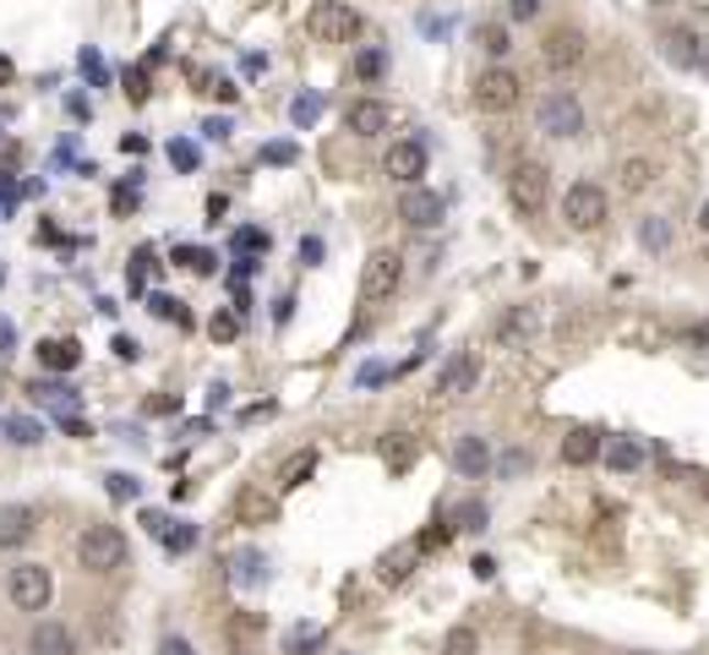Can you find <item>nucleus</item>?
Masks as SVG:
<instances>
[{"instance_id": "obj_27", "label": "nucleus", "mask_w": 709, "mask_h": 655, "mask_svg": "<svg viewBox=\"0 0 709 655\" xmlns=\"http://www.w3.org/2000/svg\"><path fill=\"white\" fill-rule=\"evenodd\" d=\"M442 655H480V634L475 629H447V640H442Z\"/></svg>"}, {"instance_id": "obj_14", "label": "nucleus", "mask_w": 709, "mask_h": 655, "mask_svg": "<svg viewBox=\"0 0 709 655\" xmlns=\"http://www.w3.org/2000/svg\"><path fill=\"white\" fill-rule=\"evenodd\" d=\"M453 470H458L464 481H480V476L491 470V448H486V437H475V432H469V437H458V443H453Z\"/></svg>"}, {"instance_id": "obj_37", "label": "nucleus", "mask_w": 709, "mask_h": 655, "mask_svg": "<svg viewBox=\"0 0 709 655\" xmlns=\"http://www.w3.org/2000/svg\"><path fill=\"white\" fill-rule=\"evenodd\" d=\"M164 546H169V552H191V546H197V530H191V524H175V530H164Z\"/></svg>"}, {"instance_id": "obj_57", "label": "nucleus", "mask_w": 709, "mask_h": 655, "mask_svg": "<svg viewBox=\"0 0 709 655\" xmlns=\"http://www.w3.org/2000/svg\"><path fill=\"white\" fill-rule=\"evenodd\" d=\"M11 77H16V66H11V60L0 55V82H11Z\"/></svg>"}, {"instance_id": "obj_24", "label": "nucleus", "mask_w": 709, "mask_h": 655, "mask_svg": "<svg viewBox=\"0 0 709 655\" xmlns=\"http://www.w3.org/2000/svg\"><path fill=\"white\" fill-rule=\"evenodd\" d=\"M666 55H672L677 66H699V38L677 27V33H666Z\"/></svg>"}, {"instance_id": "obj_44", "label": "nucleus", "mask_w": 709, "mask_h": 655, "mask_svg": "<svg viewBox=\"0 0 709 655\" xmlns=\"http://www.w3.org/2000/svg\"><path fill=\"white\" fill-rule=\"evenodd\" d=\"M524 470H530V454H524V448L502 454V476H524Z\"/></svg>"}, {"instance_id": "obj_26", "label": "nucleus", "mask_w": 709, "mask_h": 655, "mask_svg": "<svg viewBox=\"0 0 709 655\" xmlns=\"http://www.w3.org/2000/svg\"><path fill=\"white\" fill-rule=\"evenodd\" d=\"M33 399H49L60 415H71V410H77V393H71L66 382H33Z\"/></svg>"}, {"instance_id": "obj_53", "label": "nucleus", "mask_w": 709, "mask_h": 655, "mask_svg": "<svg viewBox=\"0 0 709 655\" xmlns=\"http://www.w3.org/2000/svg\"><path fill=\"white\" fill-rule=\"evenodd\" d=\"M16 159H22V148H16V143H0V164H5V169H16Z\"/></svg>"}, {"instance_id": "obj_7", "label": "nucleus", "mask_w": 709, "mask_h": 655, "mask_svg": "<svg viewBox=\"0 0 709 655\" xmlns=\"http://www.w3.org/2000/svg\"><path fill=\"white\" fill-rule=\"evenodd\" d=\"M405 285V257L399 252H372L361 263V301H394V290Z\"/></svg>"}, {"instance_id": "obj_3", "label": "nucleus", "mask_w": 709, "mask_h": 655, "mask_svg": "<svg viewBox=\"0 0 709 655\" xmlns=\"http://www.w3.org/2000/svg\"><path fill=\"white\" fill-rule=\"evenodd\" d=\"M519 99H524V77H519V71L486 66V71L475 77V110H480V115H508V110H519Z\"/></svg>"}, {"instance_id": "obj_11", "label": "nucleus", "mask_w": 709, "mask_h": 655, "mask_svg": "<svg viewBox=\"0 0 709 655\" xmlns=\"http://www.w3.org/2000/svg\"><path fill=\"white\" fill-rule=\"evenodd\" d=\"M541 60H546L552 71H573V66L584 60V33H578V27H552L546 44H541Z\"/></svg>"}, {"instance_id": "obj_12", "label": "nucleus", "mask_w": 709, "mask_h": 655, "mask_svg": "<svg viewBox=\"0 0 709 655\" xmlns=\"http://www.w3.org/2000/svg\"><path fill=\"white\" fill-rule=\"evenodd\" d=\"M344 126H350L355 137H383V132L394 126V110H388L383 99H355V104L344 110Z\"/></svg>"}, {"instance_id": "obj_8", "label": "nucleus", "mask_w": 709, "mask_h": 655, "mask_svg": "<svg viewBox=\"0 0 709 655\" xmlns=\"http://www.w3.org/2000/svg\"><path fill=\"white\" fill-rule=\"evenodd\" d=\"M563 219L573 224V230H600V224L611 219V197H606L595 180H578V186H567Z\"/></svg>"}, {"instance_id": "obj_61", "label": "nucleus", "mask_w": 709, "mask_h": 655, "mask_svg": "<svg viewBox=\"0 0 709 655\" xmlns=\"http://www.w3.org/2000/svg\"><path fill=\"white\" fill-rule=\"evenodd\" d=\"M705 491H709V481H705Z\"/></svg>"}, {"instance_id": "obj_21", "label": "nucleus", "mask_w": 709, "mask_h": 655, "mask_svg": "<svg viewBox=\"0 0 709 655\" xmlns=\"http://www.w3.org/2000/svg\"><path fill=\"white\" fill-rule=\"evenodd\" d=\"M416 557H421V546H416V541H410V546H399V552H388V557H383V579H388V585H405V579H410V568H416Z\"/></svg>"}, {"instance_id": "obj_50", "label": "nucleus", "mask_w": 709, "mask_h": 655, "mask_svg": "<svg viewBox=\"0 0 709 655\" xmlns=\"http://www.w3.org/2000/svg\"><path fill=\"white\" fill-rule=\"evenodd\" d=\"M82 71H88V77H93V82H104V60H99V55H93V49H82Z\"/></svg>"}, {"instance_id": "obj_55", "label": "nucleus", "mask_w": 709, "mask_h": 655, "mask_svg": "<svg viewBox=\"0 0 709 655\" xmlns=\"http://www.w3.org/2000/svg\"><path fill=\"white\" fill-rule=\"evenodd\" d=\"M469 568H475V579H491V574H497V563H491V557H475Z\"/></svg>"}, {"instance_id": "obj_6", "label": "nucleus", "mask_w": 709, "mask_h": 655, "mask_svg": "<svg viewBox=\"0 0 709 655\" xmlns=\"http://www.w3.org/2000/svg\"><path fill=\"white\" fill-rule=\"evenodd\" d=\"M535 126H541L546 137H557V143H573V137H584V104H578L567 88H557V93H546V99H541Z\"/></svg>"}, {"instance_id": "obj_25", "label": "nucleus", "mask_w": 709, "mask_h": 655, "mask_svg": "<svg viewBox=\"0 0 709 655\" xmlns=\"http://www.w3.org/2000/svg\"><path fill=\"white\" fill-rule=\"evenodd\" d=\"M230 246H235V257H252V263H257V252H268V230H257V224H241Z\"/></svg>"}, {"instance_id": "obj_23", "label": "nucleus", "mask_w": 709, "mask_h": 655, "mask_svg": "<svg viewBox=\"0 0 709 655\" xmlns=\"http://www.w3.org/2000/svg\"><path fill=\"white\" fill-rule=\"evenodd\" d=\"M530 333H535V312H530V307H513V312L497 323V338H502V344H519V338H530Z\"/></svg>"}, {"instance_id": "obj_17", "label": "nucleus", "mask_w": 709, "mask_h": 655, "mask_svg": "<svg viewBox=\"0 0 709 655\" xmlns=\"http://www.w3.org/2000/svg\"><path fill=\"white\" fill-rule=\"evenodd\" d=\"M77 360H82V344L77 338H44L38 344V366L44 371H77Z\"/></svg>"}, {"instance_id": "obj_32", "label": "nucleus", "mask_w": 709, "mask_h": 655, "mask_svg": "<svg viewBox=\"0 0 709 655\" xmlns=\"http://www.w3.org/2000/svg\"><path fill=\"white\" fill-rule=\"evenodd\" d=\"M639 241H644L650 252H666V241H672V230H666V219H644V224H639Z\"/></svg>"}, {"instance_id": "obj_15", "label": "nucleus", "mask_w": 709, "mask_h": 655, "mask_svg": "<svg viewBox=\"0 0 709 655\" xmlns=\"http://www.w3.org/2000/svg\"><path fill=\"white\" fill-rule=\"evenodd\" d=\"M27 655H77V640H71V629L66 623H38L33 634H27Z\"/></svg>"}, {"instance_id": "obj_30", "label": "nucleus", "mask_w": 709, "mask_h": 655, "mask_svg": "<svg viewBox=\"0 0 709 655\" xmlns=\"http://www.w3.org/2000/svg\"><path fill=\"white\" fill-rule=\"evenodd\" d=\"M317 115H322V99H317V93H300V99L289 104V121H295L300 132H306V126H317Z\"/></svg>"}, {"instance_id": "obj_42", "label": "nucleus", "mask_w": 709, "mask_h": 655, "mask_svg": "<svg viewBox=\"0 0 709 655\" xmlns=\"http://www.w3.org/2000/svg\"><path fill=\"white\" fill-rule=\"evenodd\" d=\"M169 164L175 169H197V143H169Z\"/></svg>"}, {"instance_id": "obj_22", "label": "nucleus", "mask_w": 709, "mask_h": 655, "mask_svg": "<svg viewBox=\"0 0 709 655\" xmlns=\"http://www.w3.org/2000/svg\"><path fill=\"white\" fill-rule=\"evenodd\" d=\"M311 470H317V454H311V448H300V454H289V465H284V470H279V487H284V491L306 487V481H311Z\"/></svg>"}, {"instance_id": "obj_20", "label": "nucleus", "mask_w": 709, "mask_h": 655, "mask_svg": "<svg viewBox=\"0 0 709 655\" xmlns=\"http://www.w3.org/2000/svg\"><path fill=\"white\" fill-rule=\"evenodd\" d=\"M606 465H611V470H639V465H644V448H639L633 437H611V443H606Z\"/></svg>"}, {"instance_id": "obj_49", "label": "nucleus", "mask_w": 709, "mask_h": 655, "mask_svg": "<svg viewBox=\"0 0 709 655\" xmlns=\"http://www.w3.org/2000/svg\"><path fill=\"white\" fill-rule=\"evenodd\" d=\"M263 159H268V164H289V159H295V148H289V143H268V148H263Z\"/></svg>"}, {"instance_id": "obj_45", "label": "nucleus", "mask_w": 709, "mask_h": 655, "mask_svg": "<svg viewBox=\"0 0 709 655\" xmlns=\"http://www.w3.org/2000/svg\"><path fill=\"white\" fill-rule=\"evenodd\" d=\"M508 16L513 22H530V16H541V0H508Z\"/></svg>"}, {"instance_id": "obj_1", "label": "nucleus", "mask_w": 709, "mask_h": 655, "mask_svg": "<svg viewBox=\"0 0 709 655\" xmlns=\"http://www.w3.org/2000/svg\"><path fill=\"white\" fill-rule=\"evenodd\" d=\"M126 535H121V524H88L82 535H77V563L88 568V574H115V568H126Z\"/></svg>"}, {"instance_id": "obj_48", "label": "nucleus", "mask_w": 709, "mask_h": 655, "mask_svg": "<svg viewBox=\"0 0 709 655\" xmlns=\"http://www.w3.org/2000/svg\"><path fill=\"white\" fill-rule=\"evenodd\" d=\"M241 508H246V513H263V519L274 513V502H268V497H257V491H246V497H241Z\"/></svg>"}, {"instance_id": "obj_39", "label": "nucleus", "mask_w": 709, "mask_h": 655, "mask_svg": "<svg viewBox=\"0 0 709 655\" xmlns=\"http://www.w3.org/2000/svg\"><path fill=\"white\" fill-rule=\"evenodd\" d=\"M317 645H322V629H295V634H289V655L317 651Z\"/></svg>"}, {"instance_id": "obj_56", "label": "nucleus", "mask_w": 709, "mask_h": 655, "mask_svg": "<svg viewBox=\"0 0 709 655\" xmlns=\"http://www.w3.org/2000/svg\"><path fill=\"white\" fill-rule=\"evenodd\" d=\"M11 338H16V333H11V323H0V355H11Z\"/></svg>"}, {"instance_id": "obj_34", "label": "nucleus", "mask_w": 709, "mask_h": 655, "mask_svg": "<svg viewBox=\"0 0 709 655\" xmlns=\"http://www.w3.org/2000/svg\"><path fill=\"white\" fill-rule=\"evenodd\" d=\"M383 459H388L394 470H410V465H416V443H410V437H399V443H388V448H383Z\"/></svg>"}, {"instance_id": "obj_58", "label": "nucleus", "mask_w": 709, "mask_h": 655, "mask_svg": "<svg viewBox=\"0 0 709 655\" xmlns=\"http://www.w3.org/2000/svg\"><path fill=\"white\" fill-rule=\"evenodd\" d=\"M699 230H705V235H709V202H705V208H699Z\"/></svg>"}, {"instance_id": "obj_29", "label": "nucleus", "mask_w": 709, "mask_h": 655, "mask_svg": "<svg viewBox=\"0 0 709 655\" xmlns=\"http://www.w3.org/2000/svg\"><path fill=\"white\" fill-rule=\"evenodd\" d=\"M475 38H480V49H486L491 60H502V55L513 49V44H508V27H497V22H486V27H480Z\"/></svg>"}, {"instance_id": "obj_60", "label": "nucleus", "mask_w": 709, "mask_h": 655, "mask_svg": "<svg viewBox=\"0 0 709 655\" xmlns=\"http://www.w3.org/2000/svg\"><path fill=\"white\" fill-rule=\"evenodd\" d=\"M705 49H709V38H705Z\"/></svg>"}, {"instance_id": "obj_51", "label": "nucleus", "mask_w": 709, "mask_h": 655, "mask_svg": "<svg viewBox=\"0 0 709 655\" xmlns=\"http://www.w3.org/2000/svg\"><path fill=\"white\" fill-rule=\"evenodd\" d=\"M115 355H121V360H137V355H142V344H137V338H126V333H121V338H115Z\"/></svg>"}, {"instance_id": "obj_10", "label": "nucleus", "mask_w": 709, "mask_h": 655, "mask_svg": "<svg viewBox=\"0 0 709 655\" xmlns=\"http://www.w3.org/2000/svg\"><path fill=\"white\" fill-rule=\"evenodd\" d=\"M442 213H447V202H442L436 191H425V186H410L405 202H399V219H405L410 230H436Z\"/></svg>"}, {"instance_id": "obj_13", "label": "nucleus", "mask_w": 709, "mask_h": 655, "mask_svg": "<svg viewBox=\"0 0 709 655\" xmlns=\"http://www.w3.org/2000/svg\"><path fill=\"white\" fill-rule=\"evenodd\" d=\"M475 377H480V360L464 349V355H453V360L436 371V393H442V399H464V393L475 388Z\"/></svg>"}, {"instance_id": "obj_18", "label": "nucleus", "mask_w": 709, "mask_h": 655, "mask_svg": "<svg viewBox=\"0 0 709 655\" xmlns=\"http://www.w3.org/2000/svg\"><path fill=\"white\" fill-rule=\"evenodd\" d=\"M33 541V508H0V546Z\"/></svg>"}, {"instance_id": "obj_28", "label": "nucleus", "mask_w": 709, "mask_h": 655, "mask_svg": "<svg viewBox=\"0 0 709 655\" xmlns=\"http://www.w3.org/2000/svg\"><path fill=\"white\" fill-rule=\"evenodd\" d=\"M147 312H153V318H158V323H191V318H186V301H175V296H153V301H147Z\"/></svg>"}, {"instance_id": "obj_43", "label": "nucleus", "mask_w": 709, "mask_h": 655, "mask_svg": "<svg viewBox=\"0 0 709 655\" xmlns=\"http://www.w3.org/2000/svg\"><path fill=\"white\" fill-rule=\"evenodd\" d=\"M147 274H153V252L142 246L137 257H132V290H142V279H147Z\"/></svg>"}, {"instance_id": "obj_38", "label": "nucleus", "mask_w": 709, "mask_h": 655, "mask_svg": "<svg viewBox=\"0 0 709 655\" xmlns=\"http://www.w3.org/2000/svg\"><path fill=\"white\" fill-rule=\"evenodd\" d=\"M447 541H453V524H431V530H425V535L416 541V546H421V552H442Z\"/></svg>"}, {"instance_id": "obj_19", "label": "nucleus", "mask_w": 709, "mask_h": 655, "mask_svg": "<svg viewBox=\"0 0 709 655\" xmlns=\"http://www.w3.org/2000/svg\"><path fill=\"white\" fill-rule=\"evenodd\" d=\"M617 180H622V191H628V197L650 191V186H655V159H622L617 164Z\"/></svg>"}, {"instance_id": "obj_46", "label": "nucleus", "mask_w": 709, "mask_h": 655, "mask_svg": "<svg viewBox=\"0 0 709 655\" xmlns=\"http://www.w3.org/2000/svg\"><path fill=\"white\" fill-rule=\"evenodd\" d=\"M126 99H132V104L147 99V71H126Z\"/></svg>"}, {"instance_id": "obj_47", "label": "nucleus", "mask_w": 709, "mask_h": 655, "mask_svg": "<svg viewBox=\"0 0 709 655\" xmlns=\"http://www.w3.org/2000/svg\"><path fill=\"white\" fill-rule=\"evenodd\" d=\"M104 481H110V497H121V502L137 497V481H132V476H104Z\"/></svg>"}, {"instance_id": "obj_36", "label": "nucleus", "mask_w": 709, "mask_h": 655, "mask_svg": "<svg viewBox=\"0 0 709 655\" xmlns=\"http://www.w3.org/2000/svg\"><path fill=\"white\" fill-rule=\"evenodd\" d=\"M453 530H486V502H464Z\"/></svg>"}, {"instance_id": "obj_4", "label": "nucleus", "mask_w": 709, "mask_h": 655, "mask_svg": "<svg viewBox=\"0 0 709 655\" xmlns=\"http://www.w3.org/2000/svg\"><path fill=\"white\" fill-rule=\"evenodd\" d=\"M546 197H552V169H546V164L524 159V164L508 169V202H513L524 219L546 213Z\"/></svg>"}, {"instance_id": "obj_54", "label": "nucleus", "mask_w": 709, "mask_h": 655, "mask_svg": "<svg viewBox=\"0 0 709 655\" xmlns=\"http://www.w3.org/2000/svg\"><path fill=\"white\" fill-rule=\"evenodd\" d=\"M322 257V241H300V263H317Z\"/></svg>"}, {"instance_id": "obj_31", "label": "nucleus", "mask_w": 709, "mask_h": 655, "mask_svg": "<svg viewBox=\"0 0 709 655\" xmlns=\"http://www.w3.org/2000/svg\"><path fill=\"white\" fill-rule=\"evenodd\" d=\"M175 263H180V268H191V274H213V268H219V257H213V252H202V246H180V252H175Z\"/></svg>"}, {"instance_id": "obj_33", "label": "nucleus", "mask_w": 709, "mask_h": 655, "mask_svg": "<svg viewBox=\"0 0 709 655\" xmlns=\"http://www.w3.org/2000/svg\"><path fill=\"white\" fill-rule=\"evenodd\" d=\"M208 333L219 338V344H230V338H241V312H213V323Z\"/></svg>"}, {"instance_id": "obj_59", "label": "nucleus", "mask_w": 709, "mask_h": 655, "mask_svg": "<svg viewBox=\"0 0 709 655\" xmlns=\"http://www.w3.org/2000/svg\"><path fill=\"white\" fill-rule=\"evenodd\" d=\"M650 5H666V0H650Z\"/></svg>"}, {"instance_id": "obj_41", "label": "nucleus", "mask_w": 709, "mask_h": 655, "mask_svg": "<svg viewBox=\"0 0 709 655\" xmlns=\"http://www.w3.org/2000/svg\"><path fill=\"white\" fill-rule=\"evenodd\" d=\"M257 568H263V557H257V552H241V557H235V579H241V585H252V579H257Z\"/></svg>"}, {"instance_id": "obj_9", "label": "nucleus", "mask_w": 709, "mask_h": 655, "mask_svg": "<svg viewBox=\"0 0 709 655\" xmlns=\"http://www.w3.org/2000/svg\"><path fill=\"white\" fill-rule=\"evenodd\" d=\"M383 175L399 180V186H421V175H425V143L421 137H399V143L383 154Z\"/></svg>"}, {"instance_id": "obj_40", "label": "nucleus", "mask_w": 709, "mask_h": 655, "mask_svg": "<svg viewBox=\"0 0 709 655\" xmlns=\"http://www.w3.org/2000/svg\"><path fill=\"white\" fill-rule=\"evenodd\" d=\"M355 71H361L366 82H372V77H383V55H377V49H361V55H355Z\"/></svg>"}, {"instance_id": "obj_35", "label": "nucleus", "mask_w": 709, "mask_h": 655, "mask_svg": "<svg viewBox=\"0 0 709 655\" xmlns=\"http://www.w3.org/2000/svg\"><path fill=\"white\" fill-rule=\"evenodd\" d=\"M5 432H11V443H22V448L44 437V426H38V421H5Z\"/></svg>"}, {"instance_id": "obj_16", "label": "nucleus", "mask_w": 709, "mask_h": 655, "mask_svg": "<svg viewBox=\"0 0 709 655\" xmlns=\"http://www.w3.org/2000/svg\"><path fill=\"white\" fill-rule=\"evenodd\" d=\"M606 454V443H600V432H589V426H573L563 437V465H595Z\"/></svg>"}, {"instance_id": "obj_52", "label": "nucleus", "mask_w": 709, "mask_h": 655, "mask_svg": "<svg viewBox=\"0 0 709 655\" xmlns=\"http://www.w3.org/2000/svg\"><path fill=\"white\" fill-rule=\"evenodd\" d=\"M158 655H197V651H191L186 640H164V645H158Z\"/></svg>"}, {"instance_id": "obj_5", "label": "nucleus", "mask_w": 709, "mask_h": 655, "mask_svg": "<svg viewBox=\"0 0 709 655\" xmlns=\"http://www.w3.org/2000/svg\"><path fill=\"white\" fill-rule=\"evenodd\" d=\"M5 596H11L16 612H44L49 596H55V579H49L44 563H16V568L5 574Z\"/></svg>"}, {"instance_id": "obj_2", "label": "nucleus", "mask_w": 709, "mask_h": 655, "mask_svg": "<svg viewBox=\"0 0 709 655\" xmlns=\"http://www.w3.org/2000/svg\"><path fill=\"white\" fill-rule=\"evenodd\" d=\"M361 27H366L361 11L344 5V0H317V5L306 11V33H311L317 44H355Z\"/></svg>"}]
</instances>
